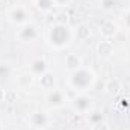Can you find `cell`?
I'll list each match as a JSON object with an SVG mask.
<instances>
[{
	"label": "cell",
	"instance_id": "1",
	"mask_svg": "<svg viewBox=\"0 0 130 130\" xmlns=\"http://www.w3.org/2000/svg\"><path fill=\"white\" fill-rule=\"evenodd\" d=\"M70 39H71V32H70V29L65 24H62V23L55 24L50 29V32H48V41L56 48L65 47L70 42Z\"/></svg>",
	"mask_w": 130,
	"mask_h": 130
},
{
	"label": "cell",
	"instance_id": "2",
	"mask_svg": "<svg viewBox=\"0 0 130 130\" xmlns=\"http://www.w3.org/2000/svg\"><path fill=\"white\" fill-rule=\"evenodd\" d=\"M70 82H71V86L74 89H82L83 91V89H88V88L92 86V83H94V74H92V71L80 67L79 70L73 71Z\"/></svg>",
	"mask_w": 130,
	"mask_h": 130
},
{
	"label": "cell",
	"instance_id": "3",
	"mask_svg": "<svg viewBox=\"0 0 130 130\" xmlns=\"http://www.w3.org/2000/svg\"><path fill=\"white\" fill-rule=\"evenodd\" d=\"M9 20L12 23H17V24H23L27 21V12L23 9V8H14L11 12H9Z\"/></svg>",
	"mask_w": 130,
	"mask_h": 130
},
{
	"label": "cell",
	"instance_id": "4",
	"mask_svg": "<svg viewBox=\"0 0 130 130\" xmlns=\"http://www.w3.org/2000/svg\"><path fill=\"white\" fill-rule=\"evenodd\" d=\"M47 121H48V118L44 112H35L29 117V123L33 127H44L47 124Z\"/></svg>",
	"mask_w": 130,
	"mask_h": 130
},
{
	"label": "cell",
	"instance_id": "5",
	"mask_svg": "<svg viewBox=\"0 0 130 130\" xmlns=\"http://www.w3.org/2000/svg\"><path fill=\"white\" fill-rule=\"evenodd\" d=\"M36 29H35V26H32V24H26L21 30H20V33H18V36H20V39L21 41H33L35 38H36Z\"/></svg>",
	"mask_w": 130,
	"mask_h": 130
},
{
	"label": "cell",
	"instance_id": "6",
	"mask_svg": "<svg viewBox=\"0 0 130 130\" xmlns=\"http://www.w3.org/2000/svg\"><path fill=\"white\" fill-rule=\"evenodd\" d=\"M100 32H101V35H103L104 38H110L113 33L117 32V26H115V23H112L110 20H106V21H103V24H101V27H100Z\"/></svg>",
	"mask_w": 130,
	"mask_h": 130
},
{
	"label": "cell",
	"instance_id": "7",
	"mask_svg": "<svg viewBox=\"0 0 130 130\" xmlns=\"http://www.w3.org/2000/svg\"><path fill=\"white\" fill-rule=\"evenodd\" d=\"M113 53V45L110 41H101L98 44V55L101 58H109Z\"/></svg>",
	"mask_w": 130,
	"mask_h": 130
},
{
	"label": "cell",
	"instance_id": "8",
	"mask_svg": "<svg viewBox=\"0 0 130 130\" xmlns=\"http://www.w3.org/2000/svg\"><path fill=\"white\" fill-rule=\"evenodd\" d=\"M74 107H76L79 112H86V110L91 107V98L85 97V95L77 97L74 100Z\"/></svg>",
	"mask_w": 130,
	"mask_h": 130
},
{
	"label": "cell",
	"instance_id": "9",
	"mask_svg": "<svg viewBox=\"0 0 130 130\" xmlns=\"http://www.w3.org/2000/svg\"><path fill=\"white\" fill-rule=\"evenodd\" d=\"M65 65H67V68H68V70L76 71V70H79V68H80L82 61H80V58H79L77 55H68V56L65 58Z\"/></svg>",
	"mask_w": 130,
	"mask_h": 130
},
{
	"label": "cell",
	"instance_id": "10",
	"mask_svg": "<svg viewBox=\"0 0 130 130\" xmlns=\"http://www.w3.org/2000/svg\"><path fill=\"white\" fill-rule=\"evenodd\" d=\"M39 83H41V86H42L44 89H53V86H55V76H53L52 73H47V71H45V73L41 76Z\"/></svg>",
	"mask_w": 130,
	"mask_h": 130
},
{
	"label": "cell",
	"instance_id": "11",
	"mask_svg": "<svg viewBox=\"0 0 130 130\" xmlns=\"http://www.w3.org/2000/svg\"><path fill=\"white\" fill-rule=\"evenodd\" d=\"M48 103L50 104H53V106H61L62 103H64V94L61 92V91H52L50 94H48Z\"/></svg>",
	"mask_w": 130,
	"mask_h": 130
},
{
	"label": "cell",
	"instance_id": "12",
	"mask_svg": "<svg viewBox=\"0 0 130 130\" xmlns=\"http://www.w3.org/2000/svg\"><path fill=\"white\" fill-rule=\"evenodd\" d=\"M106 91H107L109 94H112V95H117V94L121 91V83H120V80H118V79L109 80V82L106 83Z\"/></svg>",
	"mask_w": 130,
	"mask_h": 130
},
{
	"label": "cell",
	"instance_id": "13",
	"mask_svg": "<svg viewBox=\"0 0 130 130\" xmlns=\"http://www.w3.org/2000/svg\"><path fill=\"white\" fill-rule=\"evenodd\" d=\"M30 70H32L33 74H38V76H42L45 73V62L42 59H35L30 65Z\"/></svg>",
	"mask_w": 130,
	"mask_h": 130
},
{
	"label": "cell",
	"instance_id": "14",
	"mask_svg": "<svg viewBox=\"0 0 130 130\" xmlns=\"http://www.w3.org/2000/svg\"><path fill=\"white\" fill-rule=\"evenodd\" d=\"M36 6L41 11H50L55 6V2L53 0H36Z\"/></svg>",
	"mask_w": 130,
	"mask_h": 130
},
{
	"label": "cell",
	"instance_id": "15",
	"mask_svg": "<svg viewBox=\"0 0 130 130\" xmlns=\"http://www.w3.org/2000/svg\"><path fill=\"white\" fill-rule=\"evenodd\" d=\"M18 80H20V83H21L23 86H27V85L32 83V76H30V74H23Z\"/></svg>",
	"mask_w": 130,
	"mask_h": 130
},
{
	"label": "cell",
	"instance_id": "16",
	"mask_svg": "<svg viewBox=\"0 0 130 130\" xmlns=\"http://www.w3.org/2000/svg\"><path fill=\"white\" fill-rule=\"evenodd\" d=\"M89 120H91L94 124H97V123H101V121H103V115H101L100 112H94L92 115H89Z\"/></svg>",
	"mask_w": 130,
	"mask_h": 130
},
{
	"label": "cell",
	"instance_id": "17",
	"mask_svg": "<svg viewBox=\"0 0 130 130\" xmlns=\"http://www.w3.org/2000/svg\"><path fill=\"white\" fill-rule=\"evenodd\" d=\"M15 97H17V94H15L14 91H8V92H5V101L14 103V101H15Z\"/></svg>",
	"mask_w": 130,
	"mask_h": 130
},
{
	"label": "cell",
	"instance_id": "18",
	"mask_svg": "<svg viewBox=\"0 0 130 130\" xmlns=\"http://www.w3.org/2000/svg\"><path fill=\"white\" fill-rule=\"evenodd\" d=\"M79 36H80V38H88V36H89V30H88L85 26H80V27H79Z\"/></svg>",
	"mask_w": 130,
	"mask_h": 130
},
{
	"label": "cell",
	"instance_id": "19",
	"mask_svg": "<svg viewBox=\"0 0 130 130\" xmlns=\"http://www.w3.org/2000/svg\"><path fill=\"white\" fill-rule=\"evenodd\" d=\"M92 130H109V129H107V126L104 123H97V124H94Z\"/></svg>",
	"mask_w": 130,
	"mask_h": 130
},
{
	"label": "cell",
	"instance_id": "20",
	"mask_svg": "<svg viewBox=\"0 0 130 130\" xmlns=\"http://www.w3.org/2000/svg\"><path fill=\"white\" fill-rule=\"evenodd\" d=\"M124 23H126V26L130 29V11H127V12L124 14Z\"/></svg>",
	"mask_w": 130,
	"mask_h": 130
},
{
	"label": "cell",
	"instance_id": "21",
	"mask_svg": "<svg viewBox=\"0 0 130 130\" xmlns=\"http://www.w3.org/2000/svg\"><path fill=\"white\" fill-rule=\"evenodd\" d=\"M55 2V5H67L70 0H53Z\"/></svg>",
	"mask_w": 130,
	"mask_h": 130
},
{
	"label": "cell",
	"instance_id": "22",
	"mask_svg": "<svg viewBox=\"0 0 130 130\" xmlns=\"http://www.w3.org/2000/svg\"><path fill=\"white\" fill-rule=\"evenodd\" d=\"M5 92H6V91L0 89V101H3V100H5Z\"/></svg>",
	"mask_w": 130,
	"mask_h": 130
}]
</instances>
